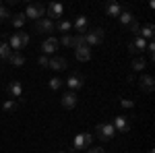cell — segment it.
<instances>
[{
	"label": "cell",
	"mask_w": 155,
	"mask_h": 153,
	"mask_svg": "<svg viewBox=\"0 0 155 153\" xmlns=\"http://www.w3.org/2000/svg\"><path fill=\"white\" fill-rule=\"evenodd\" d=\"M44 12H46V8H44V4L41 2H33V4H27V11L23 12L25 19H44Z\"/></svg>",
	"instance_id": "1"
},
{
	"label": "cell",
	"mask_w": 155,
	"mask_h": 153,
	"mask_svg": "<svg viewBox=\"0 0 155 153\" xmlns=\"http://www.w3.org/2000/svg\"><path fill=\"white\" fill-rule=\"evenodd\" d=\"M27 44H29V35L23 33V31H19V33H15V35L11 37V44H8V46H11L15 52H21Z\"/></svg>",
	"instance_id": "2"
},
{
	"label": "cell",
	"mask_w": 155,
	"mask_h": 153,
	"mask_svg": "<svg viewBox=\"0 0 155 153\" xmlns=\"http://www.w3.org/2000/svg\"><path fill=\"white\" fill-rule=\"evenodd\" d=\"M104 29L101 27H97V29H93V31H87L85 33V42H87V46L91 48V46H95V44H101L104 42Z\"/></svg>",
	"instance_id": "3"
},
{
	"label": "cell",
	"mask_w": 155,
	"mask_h": 153,
	"mask_svg": "<svg viewBox=\"0 0 155 153\" xmlns=\"http://www.w3.org/2000/svg\"><path fill=\"white\" fill-rule=\"evenodd\" d=\"M95 132H97V137H99L101 141H107V139H112V137L116 135L114 126H112V124H107V122H101V124H97V126H95Z\"/></svg>",
	"instance_id": "4"
},
{
	"label": "cell",
	"mask_w": 155,
	"mask_h": 153,
	"mask_svg": "<svg viewBox=\"0 0 155 153\" xmlns=\"http://www.w3.org/2000/svg\"><path fill=\"white\" fill-rule=\"evenodd\" d=\"M93 143V135L83 132V135H77L74 137V149H89Z\"/></svg>",
	"instance_id": "5"
},
{
	"label": "cell",
	"mask_w": 155,
	"mask_h": 153,
	"mask_svg": "<svg viewBox=\"0 0 155 153\" xmlns=\"http://www.w3.org/2000/svg\"><path fill=\"white\" fill-rule=\"evenodd\" d=\"M56 29V25H54V21H50L48 17L46 19H39L35 23V31H39V33H52Z\"/></svg>",
	"instance_id": "6"
},
{
	"label": "cell",
	"mask_w": 155,
	"mask_h": 153,
	"mask_svg": "<svg viewBox=\"0 0 155 153\" xmlns=\"http://www.w3.org/2000/svg\"><path fill=\"white\" fill-rule=\"evenodd\" d=\"M139 85H141V89H143L145 93H151L155 89V81H153L151 75H143V77L139 79Z\"/></svg>",
	"instance_id": "7"
},
{
	"label": "cell",
	"mask_w": 155,
	"mask_h": 153,
	"mask_svg": "<svg viewBox=\"0 0 155 153\" xmlns=\"http://www.w3.org/2000/svg\"><path fill=\"white\" fill-rule=\"evenodd\" d=\"M62 12H64V6H62L60 2H52V4L48 6V19H50V21H54V19L62 17Z\"/></svg>",
	"instance_id": "8"
},
{
	"label": "cell",
	"mask_w": 155,
	"mask_h": 153,
	"mask_svg": "<svg viewBox=\"0 0 155 153\" xmlns=\"http://www.w3.org/2000/svg\"><path fill=\"white\" fill-rule=\"evenodd\" d=\"M60 104L66 108V110H72V108L77 106V93H74V91L64 93V95H62V99H60Z\"/></svg>",
	"instance_id": "9"
},
{
	"label": "cell",
	"mask_w": 155,
	"mask_h": 153,
	"mask_svg": "<svg viewBox=\"0 0 155 153\" xmlns=\"http://www.w3.org/2000/svg\"><path fill=\"white\" fill-rule=\"evenodd\" d=\"M112 126H114L116 132H128V130H130V124L126 122V118H124V116H116V120H114Z\"/></svg>",
	"instance_id": "10"
},
{
	"label": "cell",
	"mask_w": 155,
	"mask_h": 153,
	"mask_svg": "<svg viewBox=\"0 0 155 153\" xmlns=\"http://www.w3.org/2000/svg\"><path fill=\"white\" fill-rule=\"evenodd\" d=\"M58 39L56 37H48L44 44H41V50H44V54H52V52H56L58 50Z\"/></svg>",
	"instance_id": "11"
},
{
	"label": "cell",
	"mask_w": 155,
	"mask_h": 153,
	"mask_svg": "<svg viewBox=\"0 0 155 153\" xmlns=\"http://www.w3.org/2000/svg\"><path fill=\"white\" fill-rule=\"evenodd\" d=\"M143 50H147V39H143V37H137V39L132 42L130 46H128V52H130V54L143 52Z\"/></svg>",
	"instance_id": "12"
},
{
	"label": "cell",
	"mask_w": 155,
	"mask_h": 153,
	"mask_svg": "<svg viewBox=\"0 0 155 153\" xmlns=\"http://www.w3.org/2000/svg\"><path fill=\"white\" fill-rule=\"evenodd\" d=\"M72 27L77 29V35H85L87 33V17H77V21L72 23Z\"/></svg>",
	"instance_id": "13"
},
{
	"label": "cell",
	"mask_w": 155,
	"mask_h": 153,
	"mask_svg": "<svg viewBox=\"0 0 155 153\" xmlns=\"http://www.w3.org/2000/svg\"><path fill=\"white\" fill-rule=\"evenodd\" d=\"M74 56H77V60H81V62H87V60L91 58V48L89 46L77 48V50H74Z\"/></svg>",
	"instance_id": "14"
},
{
	"label": "cell",
	"mask_w": 155,
	"mask_h": 153,
	"mask_svg": "<svg viewBox=\"0 0 155 153\" xmlns=\"http://www.w3.org/2000/svg\"><path fill=\"white\" fill-rule=\"evenodd\" d=\"M48 66H50V68H54V71H64V68H66V58H60V56H56V58L50 60Z\"/></svg>",
	"instance_id": "15"
},
{
	"label": "cell",
	"mask_w": 155,
	"mask_h": 153,
	"mask_svg": "<svg viewBox=\"0 0 155 153\" xmlns=\"http://www.w3.org/2000/svg\"><path fill=\"white\" fill-rule=\"evenodd\" d=\"M11 46H8V42H0V60L2 62H8V58H11Z\"/></svg>",
	"instance_id": "16"
},
{
	"label": "cell",
	"mask_w": 155,
	"mask_h": 153,
	"mask_svg": "<svg viewBox=\"0 0 155 153\" xmlns=\"http://www.w3.org/2000/svg\"><path fill=\"white\" fill-rule=\"evenodd\" d=\"M106 12H107V17H120L122 15V8H120V4H116V2H107Z\"/></svg>",
	"instance_id": "17"
},
{
	"label": "cell",
	"mask_w": 155,
	"mask_h": 153,
	"mask_svg": "<svg viewBox=\"0 0 155 153\" xmlns=\"http://www.w3.org/2000/svg\"><path fill=\"white\" fill-rule=\"evenodd\" d=\"M66 85L71 87L72 91H74V89H81V87H83V77H81V75H72L71 79L66 81Z\"/></svg>",
	"instance_id": "18"
},
{
	"label": "cell",
	"mask_w": 155,
	"mask_h": 153,
	"mask_svg": "<svg viewBox=\"0 0 155 153\" xmlns=\"http://www.w3.org/2000/svg\"><path fill=\"white\" fill-rule=\"evenodd\" d=\"M6 89H8V93H11L12 97H21V93H23V85H21L19 81H12Z\"/></svg>",
	"instance_id": "19"
},
{
	"label": "cell",
	"mask_w": 155,
	"mask_h": 153,
	"mask_svg": "<svg viewBox=\"0 0 155 153\" xmlns=\"http://www.w3.org/2000/svg\"><path fill=\"white\" fill-rule=\"evenodd\" d=\"M8 62H11L12 66H23L25 64V56L21 54V52H12L11 58H8Z\"/></svg>",
	"instance_id": "20"
},
{
	"label": "cell",
	"mask_w": 155,
	"mask_h": 153,
	"mask_svg": "<svg viewBox=\"0 0 155 153\" xmlns=\"http://www.w3.org/2000/svg\"><path fill=\"white\" fill-rule=\"evenodd\" d=\"M153 31H155V27L151 23H147L143 29H139V33H141L139 37H143V39H151V37H153Z\"/></svg>",
	"instance_id": "21"
},
{
	"label": "cell",
	"mask_w": 155,
	"mask_h": 153,
	"mask_svg": "<svg viewBox=\"0 0 155 153\" xmlns=\"http://www.w3.org/2000/svg\"><path fill=\"white\" fill-rule=\"evenodd\" d=\"M25 21H27V19H25L23 12H19V15H12V25H15L17 29H21V27L25 25Z\"/></svg>",
	"instance_id": "22"
},
{
	"label": "cell",
	"mask_w": 155,
	"mask_h": 153,
	"mask_svg": "<svg viewBox=\"0 0 155 153\" xmlns=\"http://www.w3.org/2000/svg\"><path fill=\"white\" fill-rule=\"evenodd\" d=\"M132 68H134V71H145V68H147V60L145 58H134L132 60Z\"/></svg>",
	"instance_id": "23"
},
{
	"label": "cell",
	"mask_w": 155,
	"mask_h": 153,
	"mask_svg": "<svg viewBox=\"0 0 155 153\" xmlns=\"http://www.w3.org/2000/svg\"><path fill=\"white\" fill-rule=\"evenodd\" d=\"M87 46V42H85V35H74L72 37V48L77 50V48H83Z\"/></svg>",
	"instance_id": "24"
},
{
	"label": "cell",
	"mask_w": 155,
	"mask_h": 153,
	"mask_svg": "<svg viewBox=\"0 0 155 153\" xmlns=\"http://www.w3.org/2000/svg\"><path fill=\"white\" fill-rule=\"evenodd\" d=\"M118 19H120V23H122V25H130L134 17H132V15H130L128 11H124V12H122V15L118 17Z\"/></svg>",
	"instance_id": "25"
},
{
	"label": "cell",
	"mask_w": 155,
	"mask_h": 153,
	"mask_svg": "<svg viewBox=\"0 0 155 153\" xmlns=\"http://www.w3.org/2000/svg\"><path fill=\"white\" fill-rule=\"evenodd\" d=\"M71 27H72V23H71V21H60V23H58V29L62 31V33L71 31Z\"/></svg>",
	"instance_id": "26"
},
{
	"label": "cell",
	"mask_w": 155,
	"mask_h": 153,
	"mask_svg": "<svg viewBox=\"0 0 155 153\" xmlns=\"http://www.w3.org/2000/svg\"><path fill=\"white\" fill-rule=\"evenodd\" d=\"M58 44H62V46H66V48H72V35H62V39H60Z\"/></svg>",
	"instance_id": "27"
},
{
	"label": "cell",
	"mask_w": 155,
	"mask_h": 153,
	"mask_svg": "<svg viewBox=\"0 0 155 153\" xmlns=\"http://www.w3.org/2000/svg\"><path fill=\"white\" fill-rule=\"evenodd\" d=\"M11 17V12H8V8L6 6H0V21H6Z\"/></svg>",
	"instance_id": "28"
},
{
	"label": "cell",
	"mask_w": 155,
	"mask_h": 153,
	"mask_svg": "<svg viewBox=\"0 0 155 153\" xmlns=\"http://www.w3.org/2000/svg\"><path fill=\"white\" fill-rule=\"evenodd\" d=\"M2 108H4L6 112H12V110H17V101H12V99H11V101H4V106H2Z\"/></svg>",
	"instance_id": "29"
},
{
	"label": "cell",
	"mask_w": 155,
	"mask_h": 153,
	"mask_svg": "<svg viewBox=\"0 0 155 153\" xmlns=\"http://www.w3.org/2000/svg\"><path fill=\"white\" fill-rule=\"evenodd\" d=\"M60 85H62V81H60V79H56V77H54V79H52V81H50V89H54V91H56V89H60Z\"/></svg>",
	"instance_id": "30"
},
{
	"label": "cell",
	"mask_w": 155,
	"mask_h": 153,
	"mask_svg": "<svg viewBox=\"0 0 155 153\" xmlns=\"http://www.w3.org/2000/svg\"><path fill=\"white\" fill-rule=\"evenodd\" d=\"M128 29H130V31H134V33H139V29H141V25H139V21H137V19H132V23L128 25Z\"/></svg>",
	"instance_id": "31"
},
{
	"label": "cell",
	"mask_w": 155,
	"mask_h": 153,
	"mask_svg": "<svg viewBox=\"0 0 155 153\" xmlns=\"http://www.w3.org/2000/svg\"><path fill=\"white\" fill-rule=\"evenodd\" d=\"M120 106H122V108H134V101H132V99H122Z\"/></svg>",
	"instance_id": "32"
},
{
	"label": "cell",
	"mask_w": 155,
	"mask_h": 153,
	"mask_svg": "<svg viewBox=\"0 0 155 153\" xmlns=\"http://www.w3.org/2000/svg\"><path fill=\"white\" fill-rule=\"evenodd\" d=\"M37 62H39V66H44V68H46V66L50 64V60L46 58V56H39V60H37Z\"/></svg>",
	"instance_id": "33"
},
{
	"label": "cell",
	"mask_w": 155,
	"mask_h": 153,
	"mask_svg": "<svg viewBox=\"0 0 155 153\" xmlns=\"http://www.w3.org/2000/svg\"><path fill=\"white\" fill-rule=\"evenodd\" d=\"M87 153H104V149H101V147H93V149L89 147V149H87Z\"/></svg>",
	"instance_id": "34"
},
{
	"label": "cell",
	"mask_w": 155,
	"mask_h": 153,
	"mask_svg": "<svg viewBox=\"0 0 155 153\" xmlns=\"http://www.w3.org/2000/svg\"><path fill=\"white\" fill-rule=\"evenodd\" d=\"M58 153H64V151H58Z\"/></svg>",
	"instance_id": "35"
}]
</instances>
